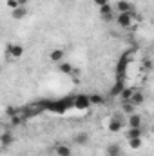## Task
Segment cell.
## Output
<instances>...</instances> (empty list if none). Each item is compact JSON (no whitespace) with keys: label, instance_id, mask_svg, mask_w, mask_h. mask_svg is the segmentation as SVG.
<instances>
[{"label":"cell","instance_id":"6da1fadb","mask_svg":"<svg viewBox=\"0 0 154 156\" xmlns=\"http://www.w3.org/2000/svg\"><path fill=\"white\" fill-rule=\"evenodd\" d=\"M24 53H26V49L22 44H7V47H5V56L11 60H20L24 56Z\"/></svg>","mask_w":154,"mask_h":156},{"label":"cell","instance_id":"7a4b0ae2","mask_svg":"<svg viewBox=\"0 0 154 156\" xmlns=\"http://www.w3.org/2000/svg\"><path fill=\"white\" fill-rule=\"evenodd\" d=\"M116 24H118L120 27H123V29H131L132 24H134V13H132V11H131V13H118Z\"/></svg>","mask_w":154,"mask_h":156},{"label":"cell","instance_id":"3957f363","mask_svg":"<svg viewBox=\"0 0 154 156\" xmlns=\"http://www.w3.org/2000/svg\"><path fill=\"white\" fill-rule=\"evenodd\" d=\"M73 105H75L76 109H82V111L89 109V107H91V102H89V94H78L76 98L73 100Z\"/></svg>","mask_w":154,"mask_h":156},{"label":"cell","instance_id":"277c9868","mask_svg":"<svg viewBox=\"0 0 154 156\" xmlns=\"http://www.w3.org/2000/svg\"><path fill=\"white\" fill-rule=\"evenodd\" d=\"M49 60H51L53 64H60V62H64V60H65V51L60 49V47L53 49V51L49 53Z\"/></svg>","mask_w":154,"mask_h":156},{"label":"cell","instance_id":"5b68a950","mask_svg":"<svg viewBox=\"0 0 154 156\" xmlns=\"http://www.w3.org/2000/svg\"><path fill=\"white\" fill-rule=\"evenodd\" d=\"M107 129H109L111 133H120V131L123 129V122H121V118H118V116L111 118L109 123H107Z\"/></svg>","mask_w":154,"mask_h":156},{"label":"cell","instance_id":"8992f818","mask_svg":"<svg viewBox=\"0 0 154 156\" xmlns=\"http://www.w3.org/2000/svg\"><path fill=\"white\" fill-rule=\"evenodd\" d=\"M73 140H75V144L76 145H87L89 144V140H91V136H89V133H85V131H80V133H76L75 136H73Z\"/></svg>","mask_w":154,"mask_h":156},{"label":"cell","instance_id":"52a82bcc","mask_svg":"<svg viewBox=\"0 0 154 156\" xmlns=\"http://www.w3.org/2000/svg\"><path fill=\"white\" fill-rule=\"evenodd\" d=\"M54 154L56 156H73V151L67 144H58L54 145Z\"/></svg>","mask_w":154,"mask_h":156},{"label":"cell","instance_id":"ba28073f","mask_svg":"<svg viewBox=\"0 0 154 156\" xmlns=\"http://www.w3.org/2000/svg\"><path fill=\"white\" fill-rule=\"evenodd\" d=\"M100 15H102V18L111 20V18H113V5H111L109 2L103 4V5H100Z\"/></svg>","mask_w":154,"mask_h":156},{"label":"cell","instance_id":"9c48e42d","mask_svg":"<svg viewBox=\"0 0 154 156\" xmlns=\"http://www.w3.org/2000/svg\"><path fill=\"white\" fill-rule=\"evenodd\" d=\"M26 15H27V7H24V5H20V7H16V9H13V11H11L13 20H24V18H26Z\"/></svg>","mask_w":154,"mask_h":156},{"label":"cell","instance_id":"30bf717a","mask_svg":"<svg viewBox=\"0 0 154 156\" xmlns=\"http://www.w3.org/2000/svg\"><path fill=\"white\" fill-rule=\"evenodd\" d=\"M58 69H60V73H64V75H67V76L75 75V67H73V64H69V62H65V60L58 64Z\"/></svg>","mask_w":154,"mask_h":156},{"label":"cell","instance_id":"8fae6325","mask_svg":"<svg viewBox=\"0 0 154 156\" xmlns=\"http://www.w3.org/2000/svg\"><path fill=\"white\" fill-rule=\"evenodd\" d=\"M129 102H131L132 105H142V104L145 102V94H143L142 91H138V89H136V91L132 93V96H131V100H129Z\"/></svg>","mask_w":154,"mask_h":156},{"label":"cell","instance_id":"7c38bea8","mask_svg":"<svg viewBox=\"0 0 154 156\" xmlns=\"http://www.w3.org/2000/svg\"><path fill=\"white\" fill-rule=\"evenodd\" d=\"M116 9H118L120 13H131V11H132V4L127 2V0H118V2H116Z\"/></svg>","mask_w":154,"mask_h":156},{"label":"cell","instance_id":"4fadbf2b","mask_svg":"<svg viewBox=\"0 0 154 156\" xmlns=\"http://www.w3.org/2000/svg\"><path fill=\"white\" fill-rule=\"evenodd\" d=\"M13 142H15V136H13L9 131H5V133L0 134V144H2V147H9Z\"/></svg>","mask_w":154,"mask_h":156},{"label":"cell","instance_id":"5bb4252c","mask_svg":"<svg viewBox=\"0 0 154 156\" xmlns=\"http://www.w3.org/2000/svg\"><path fill=\"white\" fill-rule=\"evenodd\" d=\"M142 122H143V118L140 116V115H136V113H132V115H129L127 125L129 127H142Z\"/></svg>","mask_w":154,"mask_h":156},{"label":"cell","instance_id":"9a60e30c","mask_svg":"<svg viewBox=\"0 0 154 156\" xmlns=\"http://www.w3.org/2000/svg\"><path fill=\"white\" fill-rule=\"evenodd\" d=\"M142 127H129L127 133H125V138L131 140V138H142Z\"/></svg>","mask_w":154,"mask_h":156},{"label":"cell","instance_id":"2e32d148","mask_svg":"<svg viewBox=\"0 0 154 156\" xmlns=\"http://www.w3.org/2000/svg\"><path fill=\"white\" fill-rule=\"evenodd\" d=\"M107 156H123V151L118 144H111L107 145Z\"/></svg>","mask_w":154,"mask_h":156},{"label":"cell","instance_id":"e0dca14e","mask_svg":"<svg viewBox=\"0 0 154 156\" xmlns=\"http://www.w3.org/2000/svg\"><path fill=\"white\" fill-rule=\"evenodd\" d=\"M123 87H125V85H123V82H121V80H118L114 85L111 87V96H120V93L123 91Z\"/></svg>","mask_w":154,"mask_h":156},{"label":"cell","instance_id":"ac0fdd59","mask_svg":"<svg viewBox=\"0 0 154 156\" xmlns=\"http://www.w3.org/2000/svg\"><path fill=\"white\" fill-rule=\"evenodd\" d=\"M136 89L134 87H123V91L120 93V96L123 98V102H129L131 100V96H132V93H134Z\"/></svg>","mask_w":154,"mask_h":156},{"label":"cell","instance_id":"d6986e66","mask_svg":"<svg viewBox=\"0 0 154 156\" xmlns=\"http://www.w3.org/2000/svg\"><path fill=\"white\" fill-rule=\"evenodd\" d=\"M127 142H129V147H131V149H140L142 144H143L142 138H131V140H127Z\"/></svg>","mask_w":154,"mask_h":156},{"label":"cell","instance_id":"ffe728a7","mask_svg":"<svg viewBox=\"0 0 154 156\" xmlns=\"http://www.w3.org/2000/svg\"><path fill=\"white\" fill-rule=\"evenodd\" d=\"M134 107H136V105H132L131 102H123V107H121V109H123V113L132 115V113H134Z\"/></svg>","mask_w":154,"mask_h":156},{"label":"cell","instance_id":"44dd1931","mask_svg":"<svg viewBox=\"0 0 154 156\" xmlns=\"http://www.w3.org/2000/svg\"><path fill=\"white\" fill-rule=\"evenodd\" d=\"M89 102H91V105H94V104H102L103 98L100 94H89Z\"/></svg>","mask_w":154,"mask_h":156},{"label":"cell","instance_id":"7402d4cb","mask_svg":"<svg viewBox=\"0 0 154 156\" xmlns=\"http://www.w3.org/2000/svg\"><path fill=\"white\" fill-rule=\"evenodd\" d=\"M5 5H7V7H9L11 11H13V9H16V7H20L16 0H5Z\"/></svg>","mask_w":154,"mask_h":156},{"label":"cell","instance_id":"603a6c76","mask_svg":"<svg viewBox=\"0 0 154 156\" xmlns=\"http://www.w3.org/2000/svg\"><path fill=\"white\" fill-rule=\"evenodd\" d=\"M5 115H7V116H15V115H16L15 107H7V109H5Z\"/></svg>","mask_w":154,"mask_h":156},{"label":"cell","instance_id":"cb8c5ba5","mask_svg":"<svg viewBox=\"0 0 154 156\" xmlns=\"http://www.w3.org/2000/svg\"><path fill=\"white\" fill-rule=\"evenodd\" d=\"M94 4L100 7V5H103V4H107V0H94Z\"/></svg>","mask_w":154,"mask_h":156},{"label":"cell","instance_id":"d4e9b609","mask_svg":"<svg viewBox=\"0 0 154 156\" xmlns=\"http://www.w3.org/2000/svg\"><path fill=\"white\" fill-rule=\"evenodd\" d=\"M16 2H18V5H24V7L29 4V0H16Z\"/></svg>","mask_w":154,"mask_h":156},{"label":"cell","instance_id":"484cf974","mask_svg":"<svg viewBox=\"0 0 154 156\" xmlns=\"http://www.w3.org/2000/svg\"><path fill=\"white\" fill-rule=\"evenodd\" d=\"M0 27H2V24H0Z\"/></svg>","mask_w":154,"mask_h":156}]
</instances>
